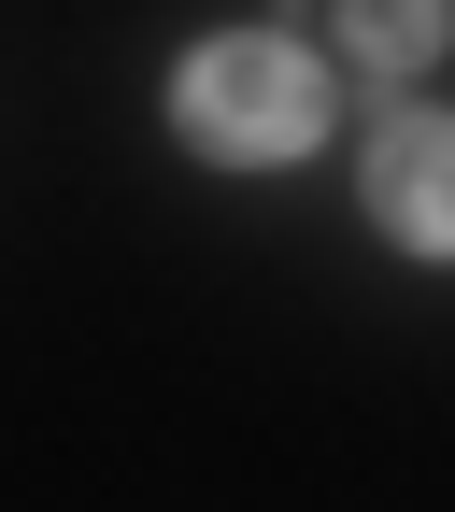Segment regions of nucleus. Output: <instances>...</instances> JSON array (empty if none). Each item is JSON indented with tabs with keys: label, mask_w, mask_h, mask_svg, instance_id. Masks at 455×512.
Returning <instances> with one entry per match:
<instances>
[{
	"label": "nucleus",
	"mask_w": 455,
	"mask_h": 512,
	"mask_svg": "<svg viewBox=\"0 0 455 512\" xmlns=\"http://www.w3.org/2000/svg\"><path fill=\"white\" fill-rule=\"evenodd\" d=\"M328 57L313 43H285V29H228V43H200L171 72V128H185V157H214V171H285V157H313L328 143Z\"/></svg>",
	"instance_id": "obj_1"
},
{
	"label": "nucleus",
	"mask_w": 455,
	"mask_h": 512,
	"mask_svg": "<svg viewBox=\"0 0 455 512\" xmlns=\"http://www.w3.org/2000/svg\"><path fill=\"white\" fill-rule=\"evenodd\" d=\"M356 200L399 256H455V114H384L356 157Z\"/></svg>",
	"instance_id": "obj_2"
},
{
	"label": "nucleus",
	"mask_w": 455,
	"mask_h": 512,
	"mask_svg": "<svg viewBox=\"0 0 455 512\" xmlns=\"http://www.w3.org/2000/svg\"><path fill=\"white\" fill-rule=\"evenodd\" d=\"M342 57L384 86H413L427 57H455V0H342Z\"/></svg>",
	"instance_id": "obj_3"
}]
</instances>
